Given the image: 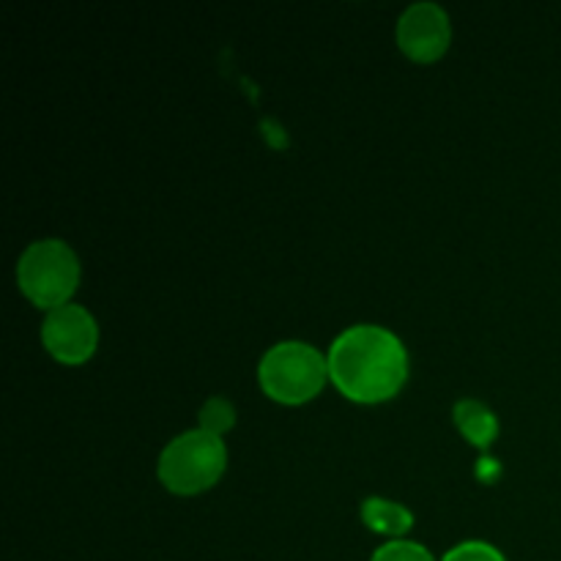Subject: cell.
Listing matches in <instances>:
<instances>
[{
	"instance_id": "cell-1",
	"label": "cell",
	"mask_w": 561,
	"mask_h": 561,
	"mask_svg": "<svg viewBox=\"0 0 561 561\" xmlns=\"http://www.w3.org/2000/svg\"><path fill=\"white\" fill-rule=\"evenodd\" d=\"M329 378L354 403H383L403 389L409 354L389 329L359 323L329 348Z\"/></svg>"
},
{
	"instance_id": "cell-9",
	"label": "cell",
	"mask_w": 561,
	"mask_h": 561,
	"mask_svg": "<svg viewBox=\"0 0 561 561\" xmlns=\"http://www.w3.org/2000/svg\"><path fill=\"white\" fill-rule=\"evenodd\" d=\"M236 425V409L230 400L211 398L203 403L201 409V431L211 433V436L222 438L230 427Z\"/></svg>"
},
{
	"instance_id": "cell-7",
	"label": "cell",
	"mask_w": 561,
	"mask_h": 561,
	"mask_svg": "<svg viewBox=\"0 0 561 561\" xmlns=\"http://www.w3.org/2000/svg\"><path fill=\"white\" fill-rule=\"evenodd\" d=\"M455 425L474 447L488 449L499 436V420L480 400H458L453 409Z\"/></svg>"
},
{
	"instance_id": "cell-11",
	"label": "cell",
	"mask_w": 561,
	"mask_h": 561,
	"mask_svg": "<svg viewBox=\"0 0 561 561\" xmlns=\"http://www.w3.org/2000/svg\"><path fill=\"white\" fill-rule=\"evenodd\" d=\"M442 561H507L504 553L499 548H493L491 542H482V540H469V542H460V546L449 548L444 553Z\"/></svg>"
},
{
	"instance_id": "cell-6",
	"label": "cell",
	"mask_w": 561,
	"mask_h": 561,
	"mask_svg": "<svg viewBox=\"0 0 561 561\" xmlns=\"http://www.w3.org/2000/svg\"><path fill=\"white\" fill-rule=\"evenodd\" d=\"M453 42V25L438 3H414L398 20V47L416 64H433Z\"/></svg>"
},
{
	"instance_id": "cell-3",
	"label": "cell",
	"mask_w": 561,
	"mask_h": 561,
	"mask_svg": "<svg viewBox=\"0 0 561 561\" xmlns=\"http://www.w3.org/2000/svg\"><path fill=\"white\" fill-rule=\"evenodd\" d=\"M329 378V359L312 345L288 340L263 354L257 365V381L272 400L285 405H299L316 398Z\"/></svg>"
},
{
	"instance_id": "cell-2",
	"label": "cell",
	"mask_w": 561,
	"mask_h": 561,
	"mask_svg": "<svg viewBox=\"0 0 561 561\" xmlns=\"http://www.w3.org/2000/svg\"><path fill=\"white\" fill-rule=\"evenodd\" d=\"M228 466V449L222 438L206 431H186L159 455V482L175 496H195L217 485Z\"/></svg>"
},
{
	"instance_id": "cell-8",
	"label": "cell",
	"mask_w": 561,
	"mask_h": 561,
	"mask_svg": "<svg viewBox=\"0 0 561 561\" xmlns=\"http://www.w3.org/2000/svg\"><path fill=\"white\" fill-rule=\"evenodd\" d=\"M362 520L367 524V529L378 531V535L387 537H403L405 531L414 526V515L398 502H389V499L370 496L362 502Z\"/></svg>"
},
{
	"instance_id": "cell-4",
	"label": "cell",
	"mask_w": 561,
	"mask_h": 561,
	"mask_svg": "<svg viewBox=\"0 0 561 561\" xmlns=\"http://www.w3.org/2000/svg\"><path fill=\"white\" fill-rule=\"evenodd\" d=\"M16 285L42 310L64 307L80 285V261L66 241H33L16 261Z\"/></svg>"
},
{
	"instance_id": "cell-5",
	"label": "cell",
	"mask_w": 561,
	"mask_h": 561,
	"mask_svg": "<svg viewBox=\"0 0 561 561\" xmlns=\"http://www.w3.org/2000/svg\"><path fill=\"white\" fill-rule=\"evenodd\" d=\"M42 343L64 365H82L96 351L99 327L85 307H55L42 323Z\"/></svg>"
},
{
	"instance_id": "cell-10",
	"label": "cell",
	"mask_w": 561,
	"mask_h": 561,
	"mask_svg": "<svg viewBox=\"0 0 561 561\" xmlns=\"http://www.w3.org/2000/svg\"><path fill=\"white\" fill-rule=\"evenodd\" d=\"M370 561H436L425 546L411 540H392L378 548Z\"/></svg>"
}]
</instances>
